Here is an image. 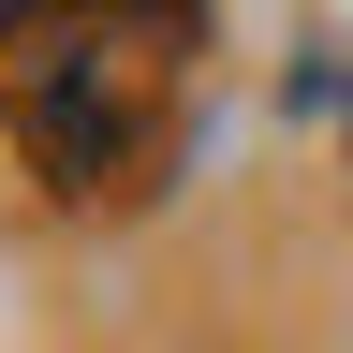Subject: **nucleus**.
<instances>
[{
	"label": "nucleus",
	"instance_id": "f257e3e1",
	"mask_svg": "<svg viewBox=\"0 0 353 353\" xmlns=\"http://www.w3.org/2000/svg\"><path fill=\"white\" fill-rule=\"evenodd\" d=\"M132 30H59V44H30V74H15V132H30V162L59 176V192H103L118 148H132Z\"/></svg>",
	"mask_w": 353,
	"mask_h": 353
}]
</instances>
